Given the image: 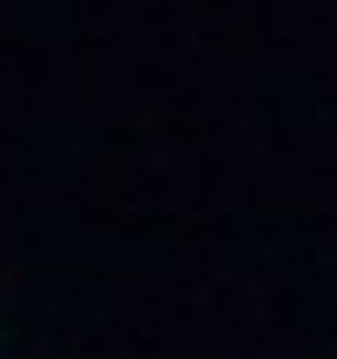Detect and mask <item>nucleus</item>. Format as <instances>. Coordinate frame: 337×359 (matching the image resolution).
Returning <instances> with one entry per match:
<instances>
[]
</instances>
